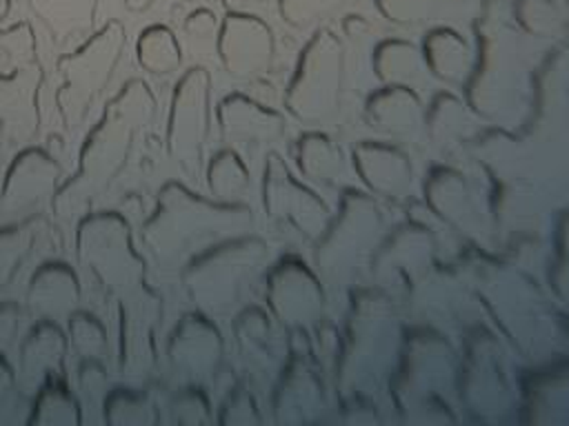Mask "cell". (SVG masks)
<instances>
[{"label":"cell","mask_w":569,"mask_h":426,"mask_svg":"<svg viewBox=\"0 0 569 426\" xmlns=\"http://www.w3.org/2000/svg\"><path fill=\"white\" fill-rule=\"evenodd\" d=\"M56 24H82L91 16L93 0H31Z\"/></svg>","instance_id":"obj_1"}]
</instances>
